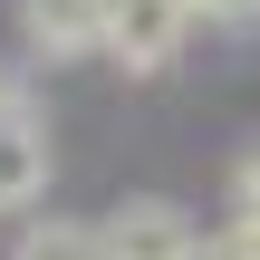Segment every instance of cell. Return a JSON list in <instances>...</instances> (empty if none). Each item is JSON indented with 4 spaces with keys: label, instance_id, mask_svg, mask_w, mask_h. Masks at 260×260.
Here are the masks:
<instances>
[{
    "label": "cell",
    "instance_id": "obj_9",
    "mask_svg": "<svg viewBox=\"0 0 260 260\" xmlns=\"http://www.w3.org/2000/svg\"><path fill=\"white\" fill-rule=\"evenodd\" d=\"M19 96H29V87H19V68H0V106H19Z\"/></svg>",
    "mask_w": 260,
    "mask_h": 260
},
{
    "label": "cell",
    "instance_id": "obj_8",
    "mask_svg": "<svg viewBox=\"0 0 260 260\" xmlns=\"http://www.w3.org/2000/svg\"><path fill=\"white\" fill-rule=\"evenodd\" d=\"M203 19H222V29H260V0H193Z\"/></svg>",
    "mask_w": 260,
    "mask_h": 260
},
{
    "label": "cell",
    "instance_id": "obj_6",
    "mask_svg": "<svg viewBox=\"0 0 260 260\" xmlns=\"http://www.w3.org/2000/svg\"><path fill=\"white\" fill-rule=\"evenodd\" d=\"M193 260H260V241L241 232V222H222V232H203V241H193Z\"/></svg>",
    "mask_w": 260,
    "mask_h": 260
},
{
    "label": "cell",
    "instance_id": "obj_2",
    "mask_svg": "<svg viewBox=\"0 0 260 260\" xmlns=\"http://www.w3.org/2000/svg\"><path fill=\"white\" fill-rule=\"evenodd\" d=\"M96 241H106V260H193L203 222H193L183 203H164V193H125V203L96 222Z\"/></svg>",
    "mask_w": 260,
    "mask_h": 260
},
{
    "label": "cell",
    "instance_id": "obj_3",
    "mask_svg": "<svg viewBox=\"0 0 260 260\" xmlns=\"http://www.w3.org/2000/svg\"><path fill=\"white\" fill-rule=\"evenodd\" d=\"M19 39H29V58H48V68H68V58H106V19H96V0H19Z\"/></svg>",
    "mask_w": 260,
    "mask_h": 260
},
{
    "label": "cell",
    "instance_id": "obj_5",
    "mask_svg": "<svg viewBox=\"0 0 260 260\" xmlns=\"http://www.w3.org/2000/svg\"><path fill=\"white\" fill-rule=\"evenodd\" d=\"M10 260H106V241H96V222H68V212H48V222H19Z\"/></svg>",
    "mask_w": 260,
    "mask_h": 260
},
{
    "label": "cell",
    "instance_id": "obj_1",
    "mask_svg": "<svg viewBox=\"0 0 260 260\" xmlns=\"http://www.w3.org/2000/svg\"><path fill=\"white\" fill-rule=\"evenodd\" d=\"M96 19H106V58L116 68H135V77H154V68H174L183 58V39H193V0H96Z\"/></svg>",
    "mask_w": 260,
    "mask_h": 260
},
{
    "label": "cell",
    "instance_id": "obj_4",
    "mask_svg": "<svg viewBox=\"0 0 260 260\" xmlns=\"http://www.w3.org/2000/svg\"><path fill=\"white\" fill-rule=\"evenodd\" d=\"M48 193V116L19 96V106H0V212H29Z\"/></svg>",
    "mask_w": 260,
    "mask_h": 260
},
{
    "label": "cell",
    "instance_id": "obj_7",
    "mask_svg": "<svg viewBox=\"0 0 260 260\" xmlns=\"http://www.w3.org/2000/svg\"><path fill=\"white\" fill-rule=\"evenodd\" d=\"M232 222H241V232L260 241V154L241 164V174H232Z\"/></svg>",
    "mask_w": 260,
    "mask_h": 260
}]
</instances>
